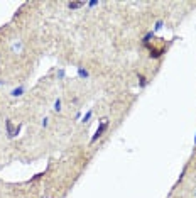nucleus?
Returning a JSON list of instances; mask_svg holds the SVG:
<instances>
[{"instance_id":"f257e3e1","label":"nucleus","mask_w":196,"mask_h":198,"mask_svg":"<svg viewBox=\"0 0 196 198\" xmlns=\"http://www.w3.org/2000/svg\"><path fill=\"white\" fill-rule=\"evenodd\" d=\"M107 129H108V120H107V119H103V120H101V124H100V127L96 129V132L93 134V137H91V141H90V142H91V144L96 142V141L103 136V132H105Z\"/></svg>"},{"instance_id":"f03ea898","label":"nucleus","mask_w":196,"mask_h":198,"mask_svg":"<svg viewBox=\"0 0 196 198\" xmlns=\"http://www.w3.org/2000/svg\"><path fill=\"white\" fill-rule=\"evenodd\" d=\"M86 5V2H68V7L69 9H81Z\"/></svg>"},{"instance_id":"7ed1b4c3","label":"nucleus","mask_w":196,"mask_h":198,"mask_svg":"<svg viewBox=\"0 0 196 198\" xmlns=\"http://www.w3.org/2000/svg\"><path fill=\"white\" fill-rule=\"evenodd\" d=\"M24 91H26V88H24V86H19V88H14L12 91H10V95L12 96H20Z\"/></svg>"},{"instance_id":"20e7f679","label":"nucleus","mask_w":196,"mask_h":198,"mask_svg":"<svg viewBox=\"0 0 196 198\" xmlns=\"http://www.w3.org/2000/svg\"><path fill=\"white\" fill-rule=\"evenodd\" d=\"M78 76H80V78H88V76H90V73H88V69H85V68H78Z\"/></svg>"},{"instance_id":"39448f33","label":"nucleus","mask_w":196,"mask_h":198,"mask_svg":"<svg viewBox=\"0 0 196 198\" xmlns=\"http://www.w3.org/2000/svg\"><path fill=\"white\" fill-rule=\"evenodd\" d=\"M54 112H61V110H63V107H61V98H58V100H56V102H54Z\"/></svg>"},{"instance_id":"423d86ee","label":"nucleus","mask_w":196,"mask_h":198,"mask_svg":"<svg viewBox=\"0 0 196 198\" xmlns=\"http://www.w3.org/2000/svg\"><path fill=\"white\" fill-rule=\"evenodd\" d=\"M91 115H93V110H90V112H86V115L83 117V120H81V122H90V119H91Z\"/></svg>"},{"instance_id":"0eeeda50","label":"nucleus","mask_w":196,"mask_h":198,"mask_svg":"<svg viewBox=\"0 0 196 198\" xmlns=\"http://www.w3.org/2000/svg\"><path fill=\"white\" fill-rule=\"evenodd\" d=\"M139 80H140V86H142V88H144V86L147 85V78H145V76H144V75H139Z\"/></svg>"},{"instance_id":"6e6552de","label":"nucleus","mask_w":196,"mask_h":198,"mask_svg":"<svg viewBox=\"0 0 196 198\" xmlns=\"http://www.w3.org/2000/svg\"><path fill=\"white\" fill-rule=\"evenodd\" d=\"M47 125H49V119H47V117H44V119H42V127L46 129Z\"/></svg>"},{"instance_id":"1a4fd4ad","label":"nucleus","mask_w":196,"mask_h":198,"mask_svg":"<svg viewBox=\"0 0 196 198\" xmlns=\"http://www.w3.org/2000/svg\"><path fill=\"white\" fill-rule=\"evenodd\" d=\"M86 5L88 7H95V5H98V2H96V0H93V2H86Z\"/></svg>"},{"instance_id":"9d476101","label":"nucleus","mask_w":196,"mask_h":198,"mask_svg":"<svg viewBox=\"0 0 196 198\" xmlns=\"http://www.w3.org/2000/svg\"><path fill=\"white\" fill-rule=\"evenodd\" d=\"M195 198H196V190H195Z\"/></svg>"},{"instance_id":"9b49d317","label":"nucleus","mask_w":196,"mask_h":198,"mask_svg":"<svg viewBox=\"0 0 196 198\" xmlns=\"http://www.w3.org/2000/svg\"><path fill=\"white\" fill-rule=\"evenodd\" d=\"M195 144H196V137H195Z\"/></svg>"}]
</instances>
